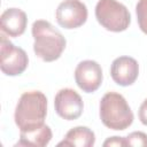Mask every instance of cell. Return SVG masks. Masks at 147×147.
I'll return each mask as SVG.
<instances>
[{
    "mask_svg": "<svg viewBox=\"0 0 147 147\" xmlns=\"http://www.w3.org/2000/svg\"><path fill=\"white\" fill-rule=\"evenodd\" d=\"M1 31L8 37H20L24 33L28 24V17L25 11L20 8H8L6 9L0 17Z\"/></svg>",
    "mask_w": 147,
    "mask_h": 147,
    "instance_id": "10",
    "label": "cell"
},
{
    "mask_svg": "<svg viewBox=\"0 0 147 147\" xmlns=\"http://www.w3.org/2000/svg\"><path fill=\"white\" fill-rule=\"evenodd\" d=\"M47 115V98L40 91L24 92L16 105L14 119L20 131L42 125Z\"/></svg>",
    "mask_w": 147,
    "mask_h": 147,
    "instance_id": "2",
    "label": "cell"
},
{
    "mask_svg": "<svg viewBox=\"0 0 147 147\" xmlns=\"http://www.w3.org/2000/svg\"><path fill=\"white\" fill-rule=\"evenodd\" d=\"M54 107L56 114L65 119L74 121L80 117L84 110L82 96L72 88H61L54 98Z\"/></svg>",
    "mask_w": 147,
    "mask_h": 147,
    "instance_id": "7",
    "label": "cell"
},
{
    "mask_svg": "<svg viewBox=\"0 0 147 147\" xmlns=\"http://www.w3.org/2000/svg\"><path fill=\"white\" fill-rule=\"evenodd\" d=\"M136 14L140 30L147 34V0H138L136 5Z\"/></svg>",
    "mask_w": 147,
    "mask_h": 147,
    "instance_id": "13",
    "label": "cell"
},
{
    "mask_svg": "<svg viewBox=\"0 0 147 147\" xmlns=\"http://www.w3.org/2000/svg\"><path fill=\"white\" fill-rule=\"evenodd\" d=\"M53 133L48 125L45 123L37 127L20 131V141L16 146H32V147H45L52 140Z\"/></svg>",
    "mask_w": 147,
    "mask_h": 147,
    "instance_id": "11",
    "label": "cell"
},
{
    "mask_svg": "<svg viewBox=\"0 0 147 147\" xmlns=\"http://www.w3.org/2000/svg\"><path fill=\"white\" fill-rule=\"evenodd\" d=\"M138 116L140 122L147 126V98L142 101V103L139 107V111H138Z\"/></svg>",
    "mask_w": 147,
    "mask_h": 147,
    "instance_id": "16",
    "label": "cell"
},
{
    "mask_svg": "<svg viewBox=\"0 0 147 147\" xmlns=\"http://www.w3.org/2000/svg\"><path fill=\"white\" fill-rule=\"evenodd\" d=\"M95 18L111 32L125 31L131 23L129 9L117 0H99L95 5Z\"/></svg>",
    "mask_w": 147,
    "mask_h": 147,
    "instance_id": "4",
    "label": "cell"
},
{
    "mask_svg": "<svg viewBox=\"0 0 147 147\" xmlns=\"http://www.w3.org/2000/svg\"><path fill=\"white\" fill-rule=\"evenodd\" d=\"M110 75L117 85L130 86L139 76V64L137 60L131 56H118L110 65Z\"/></svg>",
    "mask_w": 147,
    "mask_h": 147,
    "instance_id": "9",
    "label": "cell"
},
{
    "mask_svg": "<svg viewBox=\"0 0 147 147\" xmlns=\"http://www.w3.org/2000/svg\"><path fill=\"white\" fill-rule=\"evenodd\" d=\"M29 57L25 51L15 46L5 34L0 41V69L7 76H18L25 71Z\"/></svg>",
    "mask_w": 147,
    "mask_h": 147,
    "instance_id": "5",
    "label": "cell"
},
{
    "mask_svg": "<svg viewBox=\"0 0 147 147\" xmlns=\"http://www.w3.org/2000/svg\"><path fill=\"white\" fill-rule=\"evenodd\" d=\"M87 7L80 0H63L56 8L57 24L63 29H77L87 20Z\"/></svg>",
    "mask_w": 147,
    "mask_h": 147,
    "instance_id": "6",
    "label": "cell"
},
{
    "mask_svg": "<svg viewBox=\"0 0 147 147\" xmlns=\"http://www.w3.org/2000/svg\"><path fill=\"white\" fill-rule=\"evenodd\" d=\"M126 146H138V147H146L147 146V134L141 131L131 132L127 137H125Z\"/></svg>",
    "mask_w": 147,
    "mask_h": 147,
    "instance_id": "14",
    "label": "cell"
},
{
    "mask_svg": "<svg viewBox=\"0 0 147 147\" xmlns=\"http://www.w3.org/2000/svg\"><path fill=\"white\" fill-rule=\"evenodd\" d=\"M33 37V52L44 62L57 60L67 45L63 34L48 21L37 20L31 28Z\"/></svg>",
    "mask_w": 147,
    "mask_h": 147,
    "instance_id": "1",
    "label": "cell"
},
{
    "mask_svg": "<svg viewBox=\"0 0 147 147\" xmlns=\"http://www.w3.org/2000/svg\"><path fill=\"white\" fill-rule=\"evenodd\" d=\"M103 146L107 147V146H126L125 144V137H109L105 142H103Z\"/></svg>",
    "mask_w": 147,
    "mask_h": 147,
    "instance_id": "15",
    "label": "cell"
},
{
    "mask_svg": "<svg viewBox=\"0 0 147 147\" xmlns=\"http://www.w3.org/2000/svg\"><path fill=\"white\" fill-rule=\"evenodd\" d=\"M95 142L94 132L87 126H76L70 129L62 141L57 146H76V147H92Z\"/></svg>",
    "mask_w": 147,
    "mask_h": 147,
    "instance_id": "12",
    "label": "cell"
},
{
    "mask_svg": "<svg viewBox=\"0 0 147 147\" xmlns=\"http://www.w3.org/2000/svg\"><path fill=\"white\" fill-rule=\"evenodd\" d=\"M102 79V69L96 61H80L75 69V82L77 86L86 93L95 92L101 86Z\"/></svg>",
    "mask_w": 147,
    "mask_h": 147,
    "instance_id": "8",
    "label": "cell"
},
{
    "mask_svg": "<svg viewBox=\"0 0 147 147\" xmlns=\"http://www.w3.org/2000/svg\"><path fill=\"white\" fill-rule=\"evenodd\" d=\"M99 115L102 124L115 131H123L133 123V113L125 98L117 92H107L100 100Z\"/></svg>",
    "mask_w": 147,
    "mask_h": 147,
    "instance_id": "3",
    "label": "cell"
}]
</instances>
